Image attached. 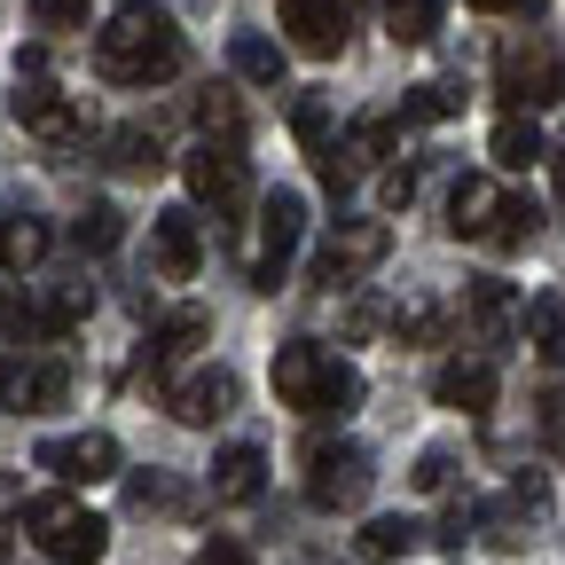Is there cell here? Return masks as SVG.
<instances>
[{
	"mask_svg": "<svg viewBox=\"0 0 565 565\" xmlns=\"http://www.w3.org/2000/svg\"><path fill=\"white\" fill-rule=\"evenodd\" d=\"M542 353H550V362H565V330H557V338H550V345H542Z\"/></svg>",
	"mask_w": 565,
	"mask_h": 565,
	"instance_id": "45",
	"label": "cell"
},
{
	"mask_svg": "<svg viewBox=\"0 0 565 565\" xmlns=\"http://www.w3.org/2000/svg\"><path fill=\"white\" fill-rule=\"evenodd\" d=\"M519 322H526V338H534V345H550V338L565 330V322H557V299H534V307H526Z\"/></svg>",
	"mask_w": 565,
	"mask_h": 565,
	"instance_id": "37",
	"label": "cell"
},
{
	"mask_svg": "<svg viewBox=\"0 0 565 565\" xmlns=\"http://www.w3.org/2000/svg\"><path fill=\"white\" fill-rule=\"evenodd\" d=\"M416 534H424V526H408V519H370V526H362V557L393 565V557H401V550H408Z\"/></svg>",
	"mask_w": 565,
	"mask_h": 565,
	"instance_id": "30",
	"label": "cell"
},
{
	"mask_svg": "<svg viewBox=\"0 0 565 565\" xmlns=\"http://www.w3.org/2000/svg\"><path fill=\"white\" fill-rule=\"evenodd\" d=\"M534 228H542V204H534V196H494V221H487V244H494V252L534 244Z\"/></svg>",
	"mask_w": 565,
	"mask_h": 565,
	"instance_id": "22",
	"label": "cell"
},
{
	"mask_svg": "<svg viewBox=\"0 0 565 565\" xmlns=\"http://www.w3.org/2000/svg\"><path fill=\"white\" fill-rule=\"evenodd\" d=\"M196 565H252V557L236 534H212V542H196Z\"/></svg>",
	"mask_w": 565,
	"mask_h": 565,
	"instance_id": "38",
	"label": "cell"
},
{
	"mask_svg": "<svg viewBox=\"0 0 565 565\" xmlns=\"http://www.w3.org/2000/svg\"><path fill=\"white\" fill-rule=\"evenodd\" d=\"M32 17H40V32H79L87 0H32Z\"/></svg>",
	"mask_w": 565,
	"mask_h": 565,
	"instance_id": "35",
	"label": "cell"
},
{
	"mask_svg": "<svg viewBox=\"0 0 565 565\" xmlns=\"http://www.w3.org/2000/svg\"><path fill=\"white\" fill-rule=\"evenodd\" d=\"M0 385H9V408H24V416H47V408L71 401L63 362H0Z\"/></svg>",
	"mask_w": 565,
	"mask_h": 565,
	"instance_id": "12",
	"label": "cell"
},
{
	"mask_svg": "<svg viewBox=\"0 0 565 565\" xmlns=\"http://www.w3.org/2000/svg\"><path fill=\"white\" fill-rule=\"evenodd\" d=\"M181 24L166 17V9H150V0H126V9L95 32V63H103V79H118V87H158V79H173L181 71Z\"/></svg>",
	"mask_w": 565,
	"mask_h": 565,
	"instance_id": "1",
	"label": "cell"
},
{
	"mask_svg": "<svg viewBox=\"0 0 565 565\" xmlns=\"http://www.w3.org/2000/svg\"><path fill=\"white\" fill-rule=\"evenodd\" d=\"M307 236V196L299 189H267L259 204V259H252V291H282V267H291Z\"/></svg>",
	"mask_w": 565,
	"mask_h": 565,
	"instance_id": "4",
	"label": "cell"
},
{
	"mask_svg": "<svg viewBox=\"0 0 565 565\" xmlns=\"http://www.w3.org/2000/svg\"><path fill=\"white\" fill-rule=\"evenodd\" d=\"M196 126H204V134H236V95H228V87H204V95H196Z\"/></svg>",
	"mask_w": 565,
	"mask_h": 565,
	"instance_id": "32",
	"label": "cell"
},
{
	"mask_svg": "<svg viewBox=\"0 0 565 565\" xmlns=\"http://www.w3.org/2000/svg\"><path fill=\"white\" fill-rule=\"evenodd\" d=\"M118 236H126L118 204H87L79 221H71V244H79V252H118Z\"/></svg>",
	"mask_w": 565,
	"mask_h": 565,
	"instance_id": "27",
	"label": "cell"
},
{
	"mask_svg": "<svg viewBox=\"0 0 565 565\" xmlns=\"http://www.w3.org/2000/svg\"><path fill=\"white\" fill-rule=\"evenodd\" d=\"M181 181H189L196 204L221 212V221H228V212H244V196H252V173H244V150H236V141H196V150L181 158Z\"/></svg>",
	"mask_w": 565,
	"mask_h": 565,
	"instance_id": "5",
	"label": "cell"
},
{
	"mask_svg": "<svg viewBox=\"0 0 565 565\" xmlns=\"http://www.w3.org/2000/svg\"><path fill=\"white\" fill-rule=\"evenodd\" d=\"M282 9V32H291V47L299 55H338L345 47V0H275Z\"/></svg>",
	"mask_w": 565,
	"mask_h": 565,
	"instance_id": "10",
	"label": "cell"
},
{
	"mask_svg": "<svg viewBox=\"0 0 565 565\" xmlns=\"http://www.w3.org/2000/svg\"><path fill=\"white\" fill-rule=\"evenodd\" d=\"M385 252H393L385 221H338V228H330V244L315 252V282H330V291H338V282L370 275V267H377Z\"/></svg>",
	"mask_w": 565,
	"mask_h": 565,
	"instance_id": "8",
	"label": "cell"
},
{
	"mask_svg": "<svg viewBox=\"0 0 565 565\" xmlns=\"http://www.w3.org/2000/svg\"><path fill=\"white\" fill-rule=\"evenodd\" d=\"M471 9H487V17H542V0H471Z\"/></svg>",
	"mask_w": 565,
	"mask_h": 565,
	"instance_id": "40",
	"label": "cell"
},
{
	"mask_svg": "<svg viewBox=\"0 0 565 565\" xmlns=\"http://www.w3.org/2000/svg\"><path fill=\"white\" fill-rule=\"evenodd\" d=\"M353 408H362V370H353V362H338V353H330V370H322V385H315V424H345Z\"/></svg>",
	"mask_w": 565,
	"mask_h": 565,
	"instance_id": "19",
	"label": "cell"
},
{
	"mask_svg": "<svg viewBox=\"0 0 565 565\" xmlns=\"http://www.w3.org/2000/svg\"><path fill=\"white\" fill-rule=\"evenodd\" d=\"M542 433H550V440H565V385H550V393H542Z\"/></svg>",
	"mask_w": 565,
	"mask_h": 565,
	"instance_id": "39",
	"label": "cell"
},
{
	"mask_svg": "<svg viewBox=\"0 0 565 565\" xmlns=\"http://www.w3.org/2000/svg\"><path fill=\"white\" fill-rule=\"evenodd\" d=\"M110 158L134 166V173H158V166H166V150H158L150 126H118V134H110Z\"/></svg>",
	"mask_w": 565,
	"mask_h": 565,
	"instance_id": "29",
	"label": "cell"
},
{
	"mask_svg": "<svg viewBox=\"0 0 565 565\" xmlns=\"http://www.w3.org/2000/svg\"><path fill=\"white\" fill-rule=\"evenodd\" d=\"M47 71V47H17V79H40Z\"/></svg>",
	"mask_w": 565,
	"mask_h": 565,
	"instance_id": "42",
	"label": "cell"
},
{
	"mask_svg": "<svg viewBox=\"0 0 565 565\" xmlns=\"http://www.w3.org/2000/svg\"><path fill=\"white\" fill-rule=\"evenodd\" d=\"M393 330H401V345H433V338L448 330V315H440V307H408Z\"/></svg>",
	"mask_w": 565,
	"mask_h": 565,
	"instance_id": "34",
	"label": "cell"
},
{
	"mask_svg": "<svg viewBox=\"0 0 565 565\" xmlns=\"http://www.w3.org/2000/svg\"><path fill=\"white\" fill-rule=\"evenodd\" d=\"M370 494V456L353 440H315L307 448V503L315 511H353Z\"/></svg>",
	"mask_w": 565,
	"mask_h": 565,
	"instance_id": "6",
	"label": "cell"
},
{
	"mask_svg": "<svg viewBox=\"0 0 565 565\" xmlns=\"http://www.w3.org/2000/svg\"><path fill=\"white\" fill-rule=\"evenodd\" d=\"M408 196H416V173H408V166H401V173H385V204H393V212H401V204H408Z\"/></svg>",
	"mask_w": 565,
	"mask_h": 565,
	"instance_id": "41",
	"label": "cell"
},
{
	"mask_svg": "<svg viewBox=\"0 0 565 565\" xmlns=\"http://www.w3.org/2000/svg\"><path fill=\"white\" fill-rule=\"evenodd\" d=\"M315 173H322V189H330V196H345V189H353V173H362V166H353L345 150H322V158H315Z\"/></svg>",
	"mask_w": 565,
	"mask_h": 565,
	"instance_id": "36",
	"label": "cell"
},
{
	"mask_svg": "<svg viewBox=\"0 0 565 565\" xmlns=\"http://www.w3.org/2000/svg\"><path fill=\"white\" fill-rule=\"evenodd\" d=\"M40 259H47V221H32V212H9V221H0V267L24 275V267H40Z\"/></svg>",
	"mask_w": 565,
	"mask_h": 565,
	"instance_id": "21",
	"label": "cell"
},
{
	"mask_svg": "<svg viewBox=\"0 0 565 565\" xmlns=\"http://www.w3.org/2000/svg\"><path fill=\"white\" fill-rule=\"evenodd\" d=\"M24 534L40 542V557H55V565H95L103 550H110V526L79 503L71 487H55V494H32L24 503Z\"/></svg>",
	"mask_w": 565,
	"mask_h": 565,
	"instance_id": "2",
	"label": "cell"
},
{
	"mask_svg": "<svg viewBox=\"0 0 565 565\" xmlns=\"http://www.w3.org/2000/svg\"><path fill=\"white\" fill-rule=\"evenodd\" d=\"M322 370H330V353L315 345V338H291V345H275V401L282 408H315V385H322Z\"/></svg>",
	"mask_w": 565,
	"mask_h": 565,
	"instance_id": "13",
	"label": "cell"
},
{
	"mask_svg": "<svg viewBox=\"0 0 565 565\" xmlns=\"http://www.w3.org/2000/svg\"><path fill=\"white\" fill-rule=\"evenodd\" d=\"M0 565H9V550H0Z\"/></svg>",
	"mask_w": 565,
	"mask_h": 565,
	"instance_id": "46",
	"label": "cell"
},
{
	"mask_svg": "<svg viewBox=\"0 0 565 565\" xmlns=\"http://www.w3.org/2000/svg\"><path fill=\"white\" fill-rule=\"evenodd\" d=\"M204 338H212V315H204V307H173V315L150 330V345H141V370L166 377V370L181 362V353H196Z\"/></svg>",
	"mask_w": 565,
	"mask_h": 565,
	"instance_id": "15",
	"label": "cell"
},
{
	"mask_svg": "<svg viewBox=\"0 0 565 565\" xmlns=\"http://www.w3.org/2000/svg\"><path fill=\"white\" fill-rule=\"evenodd\" d=\"M550 173H557V204H565V141L550 150Z\"/></svg>",
	"mask_w": 565,
	"mask_h": 565,
	"instance_id": "44",
	"label": "cell"
},
{
	"mask_svg": "<svg viewBox=\"0 0 565 565\" xmlns=\"http://www.w3.org/2000/svg\"><path fill=\"white\" fill-rule=\"evenodd\" d=\"M463 307H471V322H479V330H511V315H519L511 282H494V275H479V282H471Z\"/></svg>",
	"mask_w": 565,
	"mask_h": 565,
	"instance_id": "25",
	"label": "cell"
},
{
	"mask_svg": "<svg viewBox=\"0 0 565 565\" xmlns=\"http://www.w3.org/2000/svg\"><path fill=\"white\" fill-rule=\"evenodd\" d=\"M291 134L322 158V150H330V103H322V95H299V103H291Z\"/></svg>",
	"mask_w": 565,
	"mask_h": 565,
	"instance_id": "31",
	"label": "cell"
},
{
	"mask_svg": "<svg viewBox=\"0 0 565 565\" xmlns=\"http://www.w3.org/2000/svg\"><path fill=\"white\" fill-rule=\"evenodd\" d=\"M228 408H236V377H228V370H196V377L173 385V416L189 424V433H212Z\"/></svg>",
	"mask_w": 565,
	"mask_h": 565,
	"instance_id": "14",
	"label": "cell"
},
{
	"mask_svg": "<svg viewBox=\"0 0 565 565\" xmlns=\"http://www.w3.org/2000/svg\"><path fill=\"white\" fill-rule=\"evenodd\" d=\"M17 503H24V479H17V471H0V519H9Z\"/></svg>",
	"mask_w": 565,
	"mask_h": 565,
	"instance_id": "43",
	"label": "cell"
},
{
	"mask_svg": "<svg viewBox=\"0 0 565 565\" xmlns=\"http://www.w3.org/2000/svg\"><path fill=\"white\" fill-rule=\"evenodd\" d=\"M487 150H494V166H503V173H526V166H542V158H550V141H542V126H534L526 110H511L503 126H494Z\"/></svg>",
	"mask_w": 565,
	"mask_h": 565,
	"instance_id": "18",
	"label": "cell"
},
{
	"mask_svg": "<svg viewBox=\"0 0 565 565\" xmlns=\"http://www.w3.org/2000/svg\"><path fill=\"white\" fill-rule=\"evenodd\" d=\"M494 87H503L511 110H550L565 103V55H550L542 40H511L494 55Z\"/></svg>",
	"mask_w": 565,
	"mask_h": 565,
	"instance_id": "3",
	"label": "cell"
},
{
	"mask_svg": "<svg viewBox=\"0 0 565 565\" xmlns=\"http://www.w3.org/2000/svg\"><path fill=\"white\" fill-rule=\"evenodd\" d=\"M463 110V95L448 87V79H424V87H408V103H401V126H424V118H456Z\"/></svg>",
	"mask_w": 565,
	"mask_h": 565,
	"instance_id": "28",
	"label": "cell"
},
{
	"mask_svg": "<svg viewBox=\"0 0 565 565\" xmlns=\"http://www.w3.org/2000/svg\"><path fill=\"white\" fill-rule=\"evenodd\" d=\"M259 487H267V456L252 440H236V448L212 456V494H221V503H252Z\"/></svg>",
	"mask_w": 565,
	"mask_h": 565,
	"instance_id": "17",
	"label": "cell"
},
{
	"mask_svg": "<svg viewBox=\"0 0 565 565\" xmlns=\"http://www.w3.org/2000/svg\"><path fill=\"white\" fill-rule=\"evenodd\" d=\"M448 471H456V456H448V448H424V456H416V471H408V487H416V494H440V487H448Z\"/></svg>",
	"mask_w": 565,
	"mask_h": 565,
	"instance_id": "33",
	"label": "cell"
},
{
	"mask_svg": "<svg viewBox=\"0 0 565 565\" xmlns=\"http://www.w3.org/2000/svg\"><path fill=\"white\" fill-rule=\"evenodd\" d=\"M433 24H440V0H385V32H393L401 47L433 40Z\"/></svg>",
	"mask_w": 565,
	"mask_h": 565,
	"instance_id": "26",
	"label": "cell"
},
{
	"mask_svg": "<svg viewBox=\"0 0 565 565\" xmlns=\"http://www.w3.org/2000/svg\"><path fill=\"white\" fill-rule=\"evenodd\" d=\"M150 252H158V275L166 282H189L204 267V228H196L189 204H166L158 221H150Z\"/></svg>",
	"mask_w": 565,
	"mask_h": 565,
	"instance_id": "9",
	"label": "cell"
},
{
	"mask_svg": "<svg viewBox=\"0 0 565 565\" xmlns=\"http://www.w3.org/2000/svg\"><path fill=\"white\" fill-rule=\"evenodd\" d=\"M228 63H236V79H252V87H282V47L259 40V32H236L228 40Z\"/></svg>",
	"mask_w": 565,
	"mask_h": 565,
	"instance_id": "23",
	"label": "cell"
},
{
	"mask_svg": "<svg viewBox=\"0 0 565 565\" xmlns=\"http://www.w3.org/2000/svg\"><path fill=\"white\" fill-rule=\"evenodd\" d=\"M338 150H345L353 166H377V158H393V150H401V118H353V134L338 141Z\"/></svg>",
	"mask_w": 565,
	"mask_h": 565,
	"instance_id": "24",
	"label": "cell"
},
{
	"mask_svg": "<svg viewBox=\"0 0 565 565\" xmlns=\"http://www.w3.org/2000/svg\"><path fill=\"white\" fill-rule=\"evenodd\" d=\"M494 362H440V377H433V401L440 408H463V416H479V408H494Z\"/></svg>",
	"mask_w": 565,
	"mask_h": 565,
	"instance_id": "16",
	"label": "cell"
},
{
	"mask_svg": "<svg viewBox=\"0 0 565 565\" xmlns=\"http://www.w3.org/2000/svg\"><path fill=\"white\" fill-rule=\"evenodd\" d=\"M40 471H55V487H103L118 479V440L110 433H71V440H40L32 448Z\"/></svg>",
	"mask_w": 565,
	"mask_h": 565,
	"instance_id": "7",
	"label": "cell"
},
{
	"mask_svg": "<svg viewBox=\"0 0 565 565\" xmlns=\"http://www.w3.org/2000/svg\"><path fill=\"white\" fill-rule=\"evenodd\" d=\"M9 110H17L24 134H47V141H71V134H79V103H71L63 87H47V79H17Z\"/></svg>",
	"mask_w": 565,
	"mask_h": 565,
	"instance_id": "11",
	"label": "cell"
},
{
	"mask_svg": "<svg viewBox=\"0 0 565 565\" xmlns=\"http://www.w3.org/2000/svg\"><path fill=\"white\" fill-rule=\"evenodd\" d=\"M487 221H494V189L479 181V173H463L456 189H448V236L463 244V236H487Z\"/></svg>",
	"mask_w": 565,
	"mask_h": 565,
	"instance_id": "20",
	"label": "cell"
}]
</instances>
